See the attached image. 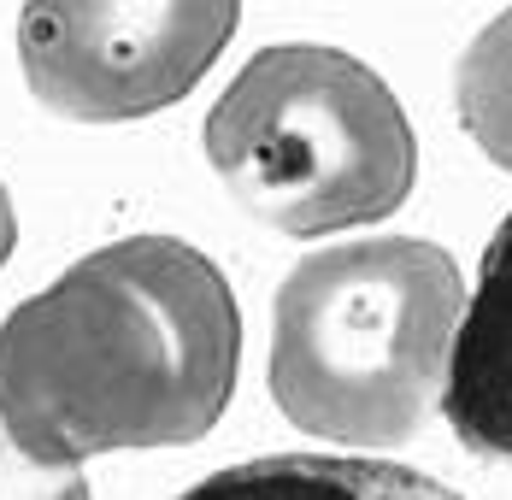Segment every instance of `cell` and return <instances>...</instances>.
I'll list each match as a JSON object with an SVG mask.
<instances>
[{
	"label": "cell",
	"instance_id": "1",
	"mask_svg": "<svg viewBox=\"0 0 512 500\" xmlns=\"http://www.w3.org/2000/svg\"><path fill=\"white\" fill-rule=\"evenodd\" d=\"M242 312L177 236L106 242L0 324V430L48 465L183 448L224 418Z\"/></svg>",
	"mask_w": 512,
	"mask_h": 500
},
{
	"label": "cell",
	"instance_id": "2",
	"mask_svg": "<svg viewBox=\"0 0 512 500\" xmlns=\"http://www.w3.org/2000/svg\"><path fill=\"white\" fill-rule=\"evenodd\" d=\"M465 283L418 236L307 253L271 306V400L324 442L401 448L448 389Z\"/></svg>",
	"mask_w": 512,
	"mask_h": 500
},
{
	"label": "cell",
	"instance_id": "3",
	"mask_svg": "<svg viewBox=\"0 0 512 500\" xmlns=\"http://www.w3.org/2000/svg\"><path fill=\"white\" fill-rule=\"evenodd\" d=\"M206 159L259 224L336 236L401 212L418 142L395 89L342 48H259L206 112Z\"/></svg>",
	"mask_w": 512,
	"mask_h": 500
},
{
	"label": "cell",
	"instance_id": "4",
	"mask_svg": "<svg viewBox=\"0 0 512 500\" xmlns=\"http://www.w3.org/2000/svg\"><path fill=\"white\" fill-rule=\"evenodd\" d=\"M242 24V0H24L30 95L77 124H130L201 83Z\"/></svg>",
	"mask_w": 512,
	"mask_h": 500
},
{
	"label": "cell",
	"instance_id": "5",
	"mask_svg": "<svg viewBox=\"0 0 512 500\" xmlns=\"http://www.w3.org/2000/svg\"><path fill=\"white\" fill-rule=\"evenodd\" d=\"M442 418L465 453L512 465V212L495 224L477 265V289L465 300Z\"/></svg>",
	"mask_w": 512,
	"mask_h": 500
},
{
	"label": "cell",
	"instance_id": "6",
	"mask_svg": "<svg viewBox=\"0 0 512 500\" xmlns=\"http://www.w3.org/2000/svg\"><path fill=\"white\" fill-rule=\"evenodd\" d=\"M177 500H465L442 489L436 477L383 465V459H348V453H271L248 465H224L201 477Z\"/></svg>",
	"mask_w": 512,
	"mask_h": 500
},
{
	"label": "cell",
	"instance_id": "7",
	"mask_svg": "<svg viewBox=\"0 0 512 500\" xmlns=\"http://www.w3.org/2000/svg\"><path fill=\"white\" fill-rule=\"evenodd\" d=\"M454 100H460L465 136L489 153L501 171H512V6L495 12L471 36V48L460 53Z\"/></svg>",
	"mask_w": 512,
	"mask_h": 500
},
{
	"label": "cell",
	"instance_id": "8",
	"mask_svg": "<svg viewBox=\"0 0 512 500\" xmlns=\"http://www.w3.org/2000/svg\"><path fill=\"white\" fill-rule=\"evenodd\" d=\"M0 500H89V483L77 465L30 459L12 436H0Z\"/></svg>",
	"mask_w": 512,
	"mask_h": 500
},
{
	"label": "cell",
	"instance_id": "9",
	"mask_svg": "<svg viewBox=\"0 0 512 500\" xmlns=\"http://www.w3.org/2000/svg\"><path fill=\"white\" fill-rule=\"evenodd\" d=\"M12 248H18V212H12V195L0 183V265L12 259Z\"/></svg>",
	"mask_w": 512,
	"mask_h": 500
}]
</instances>
